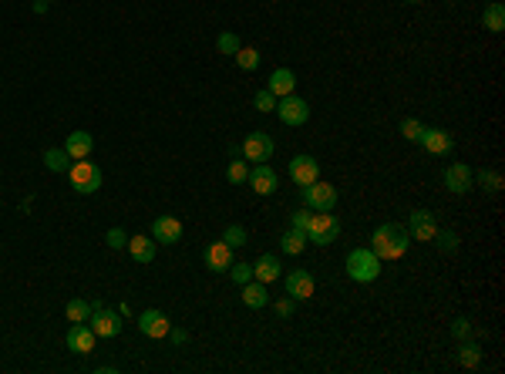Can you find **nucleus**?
I'll return each mask as SVG.
<instances>
[{
	"label": "nucleus",
	"instance_id": "6ab92c4d",
	"mask_svg": "<svg viewBox=\"0 0 505 374\" xmlns=\"http://www.w3.org/2000/svg\"><path fill=\"white\" fill-rule=\"evenodd\" d=\"M92 149H94V139L88 135V132H81V128H77V132H71V135H68V142H64V152L75 158V162H77V158H88V156H92Z\"/></svg>",
	"mask_w": 505,
	"mask_h": 374
},
{
	"label": "nucleus",
	"instance_id": "a19ab883",
	"mask_svg": "<svg viewBox=\"0 0 505 374\" xmlns=\"http://www.w3.org/2000/svg\"><path fill=\"white\" fill-rule=\"evenodd\" d=\"M276 313H280V317H290V313H293V297L280 300V304H276Z\"/></svg>",
	"mask_w": 505,
	"mask_h": 374
},
{
	"label": "nucleus",
	"instance_id": "0eeeda50",
	"mask_svg": "<svg viewBox=\"0 0 505 374\" xmlns=\"http://www.w3.org/2000/svg\"><path fill=\"white\" fill-rule=\"evenodd\" d=\"M276 115H280V122L283 125H304L310 118V105H306L304 98H297V94H287V98H280L276 101Z\"/></svg>",
	"mask_w": 505,
	"mask_h": 374
},
{
	"label": "nucleus",
	"instance_id": "5701e85b",
	"mask_svg": "<svg viewBox=\"0 0 505 374\" xmlns=\"http://www.w3.org/2000/svg\"><path fill=\"white\" fill-rule=\"evenodd\" d=\"M243 304L246 307H253V311H260V307H266L270 304V294H266V283H243Z\"/></svg>",
	"mask_w": 505,
	"mask_h": 374
},
{
	"label": "nucleus",
	"instance_id": "473e14b6",
	"mask_svg": "<svg viewBox=\"0 0 505 374\" xmlns=\"http://www.w3.org/2000/svg\"><path fill=\"white\" fill-rule=\"evenodd\" d=\"M216 47H219L223 54H236V51L243 47V41H239L232 31H226V34H219V37H216Z\"/></svg>",
	"mask_w": 505,
	"mask_h": 374
},
{
	"label": "nucleus",
	"instance_id": "4468645a",
	"mask_svg": "<svg viewBox=\"0 0 505 374\" xmlns=\"http://www.w3.org/2000/svg\"><path fill=\"white\" fill-rule=\"evenodd\" d=\"M472 169L465 166V162H451L448 169H444V189L448 192H468L472 189Z\"/></svg>",
	"mask_w": 505,
	"mask_h": 374
},
{
	"label": "nucleus",
	"instance_id": "20e7f679",
	"mask_svg": "<svg viewBox=\"0 0 505 374\" xmlns=\"http://www.w3.org/2000/svg\"><path fill=\"white\" fill-rule=\"evenodd\" d=\"M92 330L98 337H118L122 334V311H108L101 300H92Z\"/></svg>",
	"mask_w": 505,
	"mask_h": 374
},
{
	"label": "nucleus",
	"instance_id": "a878e982",
	"mask_svg": "<svg viewBox=\"0 0 505 374\" xmlns=\"http://www.w3.org/2000/svg\"><path fill=\"white\" fill-rule=\"evenodd\" d=\"M478 361H482V347L475 341H468V344H461L459 347V364L465 368V371H475L478 368Z\"/></svg>",
	"mask_w": 505,
	"mask_h": 374
},
{
	"label": "nucleus",
	"instance_id": "e433bc0d",
	"mask_svg": "<svg viewBox=\"0 0 505 374\" xmlns=\"http://www.w3.org/2000/svg\"><path fill=\"white\" fill-rule=\"evenodd\" d=\"M421 132H425V125L418 122V118H404V122H401V135H404L408 142H418L421 139Z\"/></svg>",
	"mask_w": 505,
	"mask_h": 374
},
{
	"label": "nucleus",
	"instance_id": "f8f14e48",
	"mask_svg": "<svg viewBox=\"0 0 505 374\" xmlns=\"http://www.w3.org/2000/svg\"><path fill=\"white\" fill-rule=\"evenodd\" d=\"M94 341H98V334L92 330V324H71L68 330V351H75L81 358L94 351Z\"/></svg>",
	"mask_w": 505,
	"mask_h": 374
},
{
	"label": "nucleus",
	"instance_id": "f704fd0d",
	"mask_svg": "<svg viewBox=\"0 0 505 374\" xmlns=\"http://www.w3.org/2000/svg\"><path fill=\"white\" fill-rule=\"evenodd\" d=\"M310 216H313V209H297V213H293L290 216V230H297V233H304L306 236V226H310Z\"/></svg>",
	"mask_w": 505,
	"mask_h": 374
},
{
	"label": "nucleus",
	"instance_id": "aec40b11",
	"mask_svg": "<svg viewBox=\"0 0 505 374\" xmlns=\"http://www.w3.org/2000/svg\"><path fill=\"white\" fill-rule=\"evenodd\" d=\"M280 273H283V266H280V260L276 256H260L256 263H253V277L260 283H273V280H280Z\"/></svg>",
	"mask_w": 505,
	"mask_h": 374
},
{
	"label": "nucleus",
	"instance_id": "f03ea898",
	"mask_svg": "<svg viewBox=\"0 0 505 374\" xmlns=\"http://www.w3.org/2000/svg\"><path fill=\"white\" fill-rule=\"evenodd\" d=\"M381 273V260L374 249H351L347 256V277L354 283H374Z\"/></svg>",
	"mask_w": 505,
	"mask_h": 374
},
{
	"label": "nucleus",
	"instance_id": "58836bf2",
	"mask_svg": "<svg viewBox=\"0 0 505 374\" xmlns=\"http://www.w3.org/2000/svg\"><path fill=\"white\" fill-rule=\"evenodd\" d=\"M105 243L111 249H122V247H128V236H125V230H118V226H115V230H108Z\"/></svg>",
	"mask_w": 505,
	"mask_h": 374
},
{
	"label": "nucleus",
	"instance_id": "a211bd4d",
	"mask_svg": "<svg viewBox=\"0 0 505 374\" xmlns=\"http://www.w3.org/2000/svg\"><path fill=\"white\" fill-rule=\"evenodd\" d=\"M418 142L428 149L431 156H448V152H451V135H448L444 128H425Z\"/></svg>",
	"mask_w": 505,
	"mask_h": 374
},
{
	"label": "nucleus",
	"instance_id": "1a4fd4ad",
	"mask_svg": "<svg viewBox=\"0 0 505 374\" xmlns=\"http://www.w3.org/2000/svg\"><path fill=\"white\" fill-rule=\"evenodd\" d=\"M253 192H260V196H273L276 186H280V179H276V172L270 162H256L253 169H249V179H246Z\"/></svg>",
	"mask_w": 505,
	"mask_h": 374
},
{
	"label": "nucleus",
	"instance_id": "39448f33",
	"mask_svg": "<svg viewBox=\"0 0 505 374\" xmlns=\"http://www.w3.org/2000/svg\"><path fill=\"white\" fill-rule=\"evenodd\" d=\"M340 233V223L330 213H313L310 226H306V243H317V247H330Z\"/></svg>",
	"mask_w": 505,
	"mask_h": 374
},
{
	"label": "nucleus",
	"instance_id": "bb28decb",
	"mask_svg": "<svg viewBox=\"0 0 505 374\" xmlns=\"http://www.w3.org/2000/svg\"><path fill=\"white\" fill-rule=\"evenodd\" d=\"M71 162H75V158L68 156L64 149H47V152H44V166L51 172H68V169H71Z\"/></svg>",
	"mask_w": 505,
	"mask_h": 374
},
{
	"label": "nucleus",
	"instance_id": "c85d7f7f",
	"mask_svg": "<svg viewBox=\"0 0 505 374\" xmlns=\"http://www.w3.org/2000/svg\"><path fill=\"white\" fill-rule=\"evenodd\" d=\"M232 58H236V64H239L243 71H256V68H260V51H256V47H239Z\"/></svg>",
	"mask_w": 505,
	"mask_h": 374
},
{
	"label": "nucleus",
	"instance_id": "393cba45",
	"mask_svg": "<svg viewBox=\"0 0 505 374\" xmlns=\"http://www.w3.org/2000/svg\"><path fill=\"white\" fill-rule=\"evenodd\" d=\"M64 313H68V320H71V324H88V320H92V304H88V300H81V297H75V300H68Z\"/></svg>",
	"mask_w": 505,
	"mask_h": 374
},
{
	"label": "nucleus",
	"instance_id": "423d86ee",
	"mask_svg": "<svg viewBox=\"0 0 505 374\" xmlns=\"http://www.w3.org/2000/svg\"><path fill=\"white\" fill-rule=\"evenodd\" d=\"M304 206L313 213H330L337 206V189L330 182H320V179L310 182V186H304Z\"/></svg>",
	"mask_w": 505,
	"mask_h": 374
},
{
	"label": "nucleus",
	"instance_id": "f3484780",
	"mask_svg": "<svg viewBox=\"0 0 505 374\" xmlns=\"http://www.w3.org/2000/svg\"><path fill=\"white\" fill-rule=\"evenodd\" d=\"M202 260H206V266H209L213 273H223V270H230V263H232V247H226L223 239H216V243L206 247Z\"/></svg>",
	"mask_w": 505,
	"mask_h": 374
},
{
	"label": "nucleus",
	"instance_id": "7ed1b4c3",
	"mask_svg": "<svg viewBox=\"0 0 505 374\" xmlns=\"http://www.w3.org/2000/svg\"><path fill=\"white\" fill-rule=\"evenodd\" d=\"M68 179H71V186H75L81 196H92V192H98V189H101V182H105L101 169H98L94 162H88V158H77V162H71Z\"/></svg>",
	"mask_w": 505,
	"mask_h": 374
},
{
	"label": "nucleus",
	"instance_id": "6e6552de",
	"mask_svg": "<svg viewBox=\"0 0 505 374\" xmlns=\"http://www.w3.org/2000/svg\"><path fill=\"white\" fill-rule=\"evenodd\" d=\"M408 230H411L408 236L421 239V243H431L435 233H438V219H435L431 209H414L411 216H408Z\"/></svg>",
	"mask_w": 505,
	"mask_h": 374
},
{
	"label": "nucleus",
	"instance_id": "c756f323",
	"mask_svg": "<svg viewBox=\"0 0 505 374\" xmlns=\"http://www.w3.org/2000/svg\"><path fill=\"white\" fill-rule=\"evenodd\" d=\"M478 182H482V189H485V192H492V196H495V192L502 189V175H499V172H492V169H482V172H478Z\"/></svg>",
	"mask_w": 505,
	"mask_h": 374
},
{
	"label": "nucleus",
	"instance_id": "f257e3e1",
	"mask_svg": "<svg viewBox=\"0 0 505 374\" xmlns=\"http://www.w3.org/2000/svg\"><path fill=\"white\" fill-rule=\"evenodd\" d=\"M370 249L378 253V260H401L408 253V233L398 223H384L374 230V239H370Z\"/></svg>",
	"mask_w": 505,
	"mask_h": 374
},
{
	"label": "nucleus",
	"instance_id": "ea45409f",
	"mask_svg": "<svg viewBox=\"0 0 505 374\" xmlns=\"http://www.w3.org/2000/svg\"><path fill=\"white\" fill-rule=\"evenodd\" d=\"M451 334H455L459 341H465V337L472 334V320H468V317H459V320L451 324Z\"/></svg>",
	"mask_w": 505,
	"mask_h": 374
},
{
	"label": "nucleus",
	"instance_id": "cd10ccee",
	"mask_svg": "<svg viewBox=\"0 0 505 374\" xmlns=\"http://www.w3.org/2000/svg\"><path fill=\"white\" fill-rule=\"evenodd\" d=\"M304 247H306V236L297 233V230H287V233H283V239H280V249H283V253H290V256H300V253H304Z\"/></svg>",
	"mask_w": 505,
	"mask_h": 374
},
{
	"label": "nucleus",
	"instance_id": "ddd939ff",
	"mask_svg": "<svg viewBox=\"0 0 505 374\" xmlns=\"http://www.w3.org/2000/svg\"><path fill=\"white\" fill-rule=\"evenodd\" d=\"M152 239L155 243H162V247L179 243V239H182V223H179L175 216H158L152 223Z\"/></svg>",
	"mask_w": 505,
	"mask_h": 374
},
{
	"label": "nucleus",
	"instance_id": "7c9ffc66",
	"mask_svg": "<svg viewBox=\"0 0 505 374\" xmlns=\"http://www.w3.org/2000/svg\"><path fill=\"white\" fill-rule=\"evenodd\" d=\"M276 101H280V98H276L270 88H263V92H256V98H253V108L256 111H276Z\"/></svg>",
	"mask_w": 505,
	"mask_h": 374
},
{
	"label": "nucleus",
	"instance_id": "2f4dec72",
	"mask_svg": "<svg viewBox=\"0 0 505 374\" xmlns=\"http://www.w3.org/2000/svg\"><path fill=\"white\" fill-rule=\"evenodd\" d=\"M230 277L239 283V287H243V283H249V280H253V263H246V260H239V263H230Z\"/></svg>",
	"mask_w": 505,
	"mask_h": 374
},
{
	"label": "nucleus",
	"instance_id": "2eb2a0df",
	"mask_svg": "<svg viewBox=\"0 0 505 374\" xmlns=\"http://www.w3.org/2000/svg\"><path fill=\"white\" fill-rule=\"evenodd\" d=\"M138 330H142L145 337L162 341V337H168V317L162 311H145L138 317Z\"/></svg>",
	"mask_w": 505,
	"mask_h": 374
},
{
	"label": "nucleus",
	"instance_id": "4c0bfd02",
	"mask_svg": "<svg viewBox=\"0 0 505 374\" xmlns=\"http://www.w3.org/2000/svg\"><path fill=\"white\" fill-rule=\"evenodd\" d=\"M435 239H438V247H442L444 253H455V249H459V236L448 233V230H438V233H435Z\"/></svg>",
	"mask_w": 505,
	"mask_h": 374
},
{
	"label": "nucleus",
	"instance_id": "c9c22d12",
	"mask_svg": "<svg viewBox=\"0 0 505 374\" xmlns=\"http://www.w3.org/2000/svg\"><path fill=\"white\" fill-rule=\"evenodd\" d=\"M223 243H226V247H232V249L246 247V230H243V226H230V230L223 233Z\"/></svg>",
	"mask_w": 505,
	"mask_h": 374
},
{
	"label": "nucleus",
	"instance_id": "37998d69",
	"mask_svg": "<svg viewBox=\"0 0 505 374\" xmlns=\"http://www.w3.org/2000/svg\"><path fill=\"white\" fill-rule=\"evenodd\" d=\"M408 4H421V0H408Z\"/></svg>",
	"mask_w": 505,
	"mask_h": 374
},
{
	"label": "nucleus",
	"instance_id": "4be33fe9",
	"mask_svg": "<svg viewBox=\"0 0 505 374\" xmlns=\"http://www.w3.org/2000/svg\"><path fill=\"white\" fill-rule=\"evenodd\" d=\"M128 253H132V260H138V263H152L155 239L152 236H132V239H128Z\"/></svg>",
	"mask_w": 505,
	"mask_h": 374
},
{
	"label": "nucleus",
	"instance_id": "dca6fc26",
	"mask_svg": "<svg viewBox=\"0 0 505 374\" xmlns=\"http://www.w3.org/2000/svg\"><path fill=\"white\" fill-rule=\"evenodd\" d=\"M283 283H287V297H293V300H310L313 297V277L306 270H290Z\"/></svg>",
	"mask_w": 505,
	"mask_h": 374
},
{
	"label": "nucleus",
	"instance_id": "79ce46f5",
	"mask_svg": "<svg viewBox=\"0 0 505 374\" xmlns=\"http://www.w3.org/2000/svg\"><path fill=\"white\" fill-rule=\"evenodd\" d=\"M168 337H172L175 344H185V337H189V334H185V330H172V328H168Z\"/></svg>",
	"mask_w": 505,
	"mask_h": 374
},
{
	"label": "nucleus",
	"instance_id": "b1692460",
	"mask_svg": "<svg viewBox=\"0 0 505 374\" xmlns=\"http://www.w3.org/2000/svg\"><path fill=\"white\" fill-rule=\"evenodd\" d=\"M482 24H485L492 34H502V31H505V7H502V0H492L489 7H485V14H482Z\"/></svg>",
	"mask_w": 505,
	"mask_h": 374
},
{
	"label": "nucleus",
	"instance_id": "9d476101",
	"mask_svg": "<svg viewBox=\"0 0 505 374\" xmlns=\"http://www.w3.org/2000/svg\"><path fill=\"white\" fill-rule=\"evenodd\" d=\"M290 179L297 182V186H310V182H317V179H320V162H317L313 156H293Z\"/></svg>",
	"mask_w": 505,
	"mask_h": 374
},
{
	"label": "nucleus",
	"instance_id": "72a5a7b5",
	"mask_svg": "<svg viewBox=\"0 0 505 374\" xmlns=\"http://www.w3.org/2000/svg\"><path fill=\"white\" fill-rule=\"evenodd\" d=\"M226 179H230L232 186H243L246 179H249V169H246V162H230V169H226Z\"/></svg>",
	"mask_w": 505,
	"mask_h": 374
},
{
	"label": "nucleus",
	"instance_id": "412c9836",
	"mask_svg": "<svg viewBox=\"0 0 505 374\" xmlns=\"http://www.w3.org/2000/svg\"><path fill=\"white\" fill-rule=\"evenodd\" d=\"M293 88H297V75H293L290 68H276L273 75H270V92H273L276 98L293 94Z\"/></svg>",
	"mask_w": 505,
	"mask_h": 374
},
{
	"label": "nucleus",
	"instance_id": "9b49d317",
	"mask_svg": "<svg viewBox=\"0 0 505 374\" xmlns=\"http://www.w3.org/2000/svg\"><path fill=\"white\" fill-rule=\"evenodd\" d=\"M273 149L276 145L266 132H253V135H246V142H243V156L249 158V162H270Z\"/></svg>",
	"mask_w": 505,
	"mask_h": 374
}]
</instances>
